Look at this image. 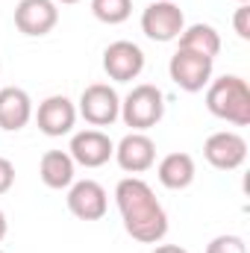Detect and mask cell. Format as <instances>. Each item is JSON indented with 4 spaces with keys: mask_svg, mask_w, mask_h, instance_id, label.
I'll list each match as a JSON object with an SVG mask.
<instances>
[{
    "mask_svg": "<svg viewBox=\"0 0 250 253\" xmlns=\"http://www.w3.org/2000/svg\"><path fill=\"white\" fill-rule=\"evenodd\" d=\"M115 203L126 236L141 245H159L168 236V212L141 177H124L115 186Z\"/></svg>",
    "mask_w": 250,
    "mask_h": 253,
    "instance_id": "6da1fadb",
    "label": "cell"
},
{
    "mask_svg": "<svg viewBox=\"0 0 250 253\" xmlns=\"http://www.w3.org/2000/svg\"><path fill=\"white\" fill-rule=\"evenodd\" d=\"M206 109L233 126L250 124V85L236 74H224L206 85Z\"/></svg>",
    "mask_w": 250,
    "mask_h": 253,
    "instance_id": "7a4b0ae2",
    "label": "cell"
},
{
    "mask_svg": "<svg viewBox=\"0 0 250 253\" xmlns=\"http://www.w3.org/2000/svg\"><path fill=\"white\" fill-rule=\"evenodd\" d=\"M165 118V94L159 85L141 83L121 100V121L132 126V132H144Z\"/></svg>",
    "mask_w": 250,
    "mask_h": 253,
    "instance_id": "3957f363",
    "label": "cell"
},
{
    "mask_svg": "<svg viewBox=\"0 0 250 253\" xmlns=\"http://www.w3.org/2000/svg\"><path fill=\"white\" fill-rule=\"evenodd\" d=\"M77 115H83L91 126H112L121 118V97L109 83H91L80 94Z\"/></svg>",
    "mask_w": 250,
    "mask_h": 253,
    "instance_id": "277c9868",
    "label": "cell"
},
{
    "mask_svg": "<svg viewBox=\"0 0 250 253\" xmlns=\"http://www.w3.org/2000/svg\"><path fill=\"white\" fill-rule=\"evenodd\" d=\"M186 30V15L174 0H153L141 12V33L150 42H177L180 33Z\"/></svg>",
    "mask_w": 250,
    "mask_h": 253,
    "instance_id": "5b68a950",
    "label": "cell"
},
{
    "mask_svg": "<svg viewBox=\"0 0 250 253\" xmlns=\"http://www.w3.org/2000/svg\"><path fill=\"white\" fill-rule=\"evenodd\" d=\"M212 71H215V59L191 53V50H180V47H177V53L168 62V74H171L174 85L188 91V94L203 91L212 83Z\"/></svg>",
    "mask_w": 250,
    "mask_h": 253,
    "instance_id": "8992f818",
    "label": "cell"
},
{
    "mask_svg": "<svg viewBox=\"0 0 250 253\" xmlns=\"http://www.w3.org/2000/svg\"><path fill=\"white\" fill-rule=\"evenodd\" d=\"M203 156L218 171H236L248 159V141L236 129H218L203 141Z\"/></svg>",
    "mask_w": 250,
    "mask_h": 253,
    "instance_id": "52a82bcc",
    "label": "cell"
},
{
    "mask_svg": "<svg viewBox=\"0 0 250 253\" xmlns=\"http://www.w3.org/2000/svg\"><path fill=\"white\" fill-rule=\"evenodd\" d=\"M74 165L83 168H100L115 156V141L103 132V129H80L71 135V147H68Z\"/></svg>",
    "mask_w": 250,
    "mask_h": 253,
    "instance_id": "ba28073f",
    "label": "cell"
},
{
    "mask_svg": "<svg viewBox=\"0 0 250 253\" xmlns=\"http://www.w3.org/2000/svg\"><path fill=\"white\" fill-rule=\"evenodd\" d=\"M68 212L80 221H100L109 212V194L97 180H74L68 186Z\"/></svg>",
    "mask_w": 250,
    "mask_h": 253,
    "instance_id": "9c48e42d",
    "label": "cell"
},
{
    "mask_svg": "<svg viewBox=\"0 0 250 253\" xmlns=\"http://www.w3.org/2000/svg\"><path fill=\"white\" fill-rule=\"evenodd\" d=\"M103 71L115 83H132L144 71V50L135 42H126V39L112 42L103 50Z\"/></svg>",
    "mask_w": 250,
    "mask_h": 253,
    "instance_id": "30bf717a",
    "label": "cell"
},
{
    "mask_svg": "<svg viewBox=\"0 0 250 253\" xmlns=\"http://www.w3.org/2000/svg\"><path fill=\"white\" fill-rule=\"evenodd\" d=\"M121 171H126L129 177L144 174L156 165V144L147 132H126L124 138L115 144V156H112Z\"/></svg>",
    "mask_w": 250,
    "mask_h": 253,
    "instance_id": "8fae6325",
    "label": "cell"
},
{
    "mask_svg": "<svg viewBox=\"0 0 250 253\" xmlns=\"http://www.w3.org/2000/svg\"><path fill=\"white\" fill-rule=\"evenodd\" d=\"M59 24V6L53 0H21L15 6V27L30 36L42 39Z\"/></svg>",
    "mask_w": 250,
    "mask_h": 253,
    "instance_id": "7c38bea8",
    "label": "cell"
},
{
    "mask_svg": "<svg viewBox=\"0 0 250 253\" xmlns=\"http://www.w3.org/2000/svg\"><path fill=\"white\" fill-rule=\"evenodd\" d=\"M33 115H36L39 129H42L44 135H50V138H59V135L74 132V124H77V106H74L65 94H50V97H44Z\"/></svg>",
    "mask_w": 250,
    "mask_h": 253,
    "instance_id": "4fadbf2b",
    "label": "cell"
},
{
    "mask_svg": "<svg viewBox=\"0 0 250 253\" xmlns=\"http://www.w3.org/2000/svg\"><path fill=\"white\" fill-rule=\"evenodd\" d=\"M30 121H33V97L18 85L0 88V129L18 132Z\"/></svg>",
    "mask_w": 250,
    "mask_h": 253,
    "instance_id": "5bb4252c",
    "label": "cell"
},
{
    "mask_svg": "<svg viewBox=\"0 0 250 253\" xmlns=\"http://www.w3.org/2000/svg\"><path fill=\"white\" fill-rule=\"evenodd\" d=\"M156 177H159V183H162L165 189H171V191L188 189V186L194 183V177H197L194 156H191V153H183V150L162 156L159 165H156Z\"/></svg>",
    "mask_w": 250,
    "mask_h": 253,
    "instance_id": "9a60e30c",
    "label": "cell"
},
{
    "mask_svg": "<svg viewBox=\"0 0 250 253\" xmlns=\"http://www.w3.org/2000/svg\"><path fill=\"white\" fill-rule=\"evenodd\" d=\"M39 177L47 189L62 191L77 180V165L68 150H47L39 162Z\"/></svg>",
    "mask_w": 250,
    "mask_h": 253,
    "instance_id": "2e32d148",
    "label": "cell"
},
{
    "mask_svg": "<svg viewBox=\"0 0 250 253\" xmlns=\"http://www.w3.org/2000/svg\"><path fill=\"white\" fill-rule=\"evenodd\" d=\"M177 42H180V50H191V53H200L209 59H215L221 53V33L212 24H191L180 33Z\"/></svg>",
    "mask_w": 250,
    "mask_h": 253,
    "instance_id": "e0dca14e",
    "label": "cell"
},
{
    "mask_svg": "<svg viewBox=\"0 0 250 253\" xmlns=\"http://www.w3.org/2000/svg\"><path fill=\"white\" fill-rule=\"evenodd\" d=\"M91 15L100 24L118 27L132 15V0H91Z\"/></svg>",
    "mask_w": 250,
    "mask_h": 253,
    "instance_id": "ac0fdd59",
    "label": "cell"
},
{
    "mask_svg": "<svg viewBox=\"0 0 250 253\" xmlns=\"http://www.w3.org/2000/svg\"><path fill=\"white\" fill-rule=\"evenodd\" d=\"M206 253H248V245H245L242 236L224 233V236H215V239L206 245Z\"/></svg>",
    "mask_w": 250,
    "mask_h": 253,
    "instance_id": "d6986e66",
    "label": "cell"
},
{
    "mask_svg": "<svg viewBox=\"0 0 250 253\" xmlns=\"http://www.w3.org/2000/svg\"><path fill=\"white\" fill-rule=\"evenodd\" d=\"M233 27H236V36L242 42H250V6L248 3H239V9L233 15Z\"/></svg>",
    "mask_w": 250,
    "mask_h": 253,
    "instance_id": "ffe728a7",
    "label": "cell"
},
{
    "mask_svg": "<svg viewBox=\"0 0 250 253\" xmlns=\"http://www.w3.org/2000/svg\"><path fill=\"white\" fill-rule=\"evenodd\" d=\"M12 186H15V165L6 156H0V194H6Z\"/></svg>",
    "mask_w": 250,
    "mask_h": 253,
    "instance_id": "44dd1931",
    "label": "cell"
},
{
    "mask_svg": "<svg viewBox=\"0 0 250 253\" xmlns=\"http://www.w3.org/2000/svg\"><path fill=\"white\" fill-rule=\"evenodd\" d=\"M150 253H188L186 248H180V245H156Z\"/></svg>",
    "mask_w": 250,
    "mask_h": 253,
    "instance_id": "7402d4cb",
    "label": "cell"
},
{
    "mask_svg": "<svg viewBox=\"0 0 250 253\" xmlns=\"http://www.w3.org/2000/svg\"><path fill=\"white\" fill-rule=\"evenodd\" d=\"M6 233H9V221H6V212L0 209V242L6 239Z\"/></svg>",
    "mask_w": 250,
    "mask_h": 253,
    "instance_id": "603a6c76",
    "label": "cell"
},
{
    "mask_svg": "<svg viewBox=\"0 0 250 253\" xmlns=\"http://www.w3.org/2000/svg\"><path fill=\"white\" fill-rule=\"evenodd\" d=\"M53 3H56V6H59V3H62V6H71V3H80V0H53Z\"/></svg>",
    "mask_w": 250,
    "mask_h": 253,
    "instance_id": "cb8c5ba5",
    "label": "cell"
},
{
    "mask_svg": "<svg viewBox=\"0 0 250 253\" xmlns=\"http://www.w3.org/2000/svg\"><path fill=\"white\" fill-rule=\"evenodd\" d=\"M236 3H250V0H236Z\"/></svg>",
    "mask_w": 250,
    "mask_h": 253,
    "instance_id": "d4e9b609",
    "label": "cell"
},
{
    "mask_svg": "<svg viewBox=\"0 0 250 253\" xmlns=\"http://www.w3.org/2000/svg\"><path fill=\"white\" fill-rule=\"evenodd\" d=\"M0 253H6V251H0Z\"/></svg>",
    "mask_w": 250,
    "mask_h": 253,
    "instance_id": "484cf974",
    "label": "cell"
}]
</instances>
